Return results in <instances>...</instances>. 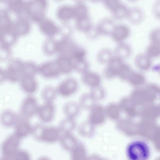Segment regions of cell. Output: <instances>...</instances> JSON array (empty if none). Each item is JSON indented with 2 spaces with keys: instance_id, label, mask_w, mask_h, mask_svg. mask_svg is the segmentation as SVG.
<instances>
[{
  "instance_id": "03108f58",
  "label": "cell",
  "mask_w": 160,
  "mask_h": 160,
  "mask_svg": "<svg viewBox=\"0 0 160 160\" xmlns=\"http://www.w3.org/2000/svg\"><path fill=\"white\" fill-rule=\"evenodd\" d=\"M75 1H76L78 2H79V1H82V0H75Z\"/></svg>"
},
{
  "instance_id": "ac0fdd59",
  "label": "cell",
  "mask_w": 160,
  "mask_h": 160,
  "mask_svg": "<svg viewBox=\"0 0 160 160\" xmlns=\"http://www.w3.org/2000/svg\"><path fill=\"white\" fill-rule=\"evenodd\" d=\"M160 111L159 105L152 103L141 107L139 116L142 120L156 122L160 116Z\"/></svg>"
},
{
  "instance_id": "db71d44e",
  "label": "cell",
  "mask_w": 160,
  "mask_h": 160,
  "mask_svg": "<svg viewBox=\"0 0 160 160\" xmlns=\"http://www.w3.org/2000/svg\"><path fill=\"white\" fill-rule=\"evenodd\" d=\"M12 50L11 48L0 45V62H8L12 58Z\"/></svg>"
},
{
  "instance_id": "c3c4849f",
  "label": "cell",
  "mask_w": 160,
  "mask_h": 160,
  "mask_svg": "<svg viewBox=\"0 0 160 160\" xmlns=\"http://www.w3.org/2000/svg\"><path fill=\"white\" fill-rule=\"evenodd\" d=\"M129 10L126 5L121 3L111 13L115 19L122 20L127 18Z\"/></svg>"
},
{
  "instance_id": "4dcf8cb0",
  "label": "cell",
  "mask_w": 160,
  "mask_h": 160,
  "mask_svg": "<svg viewBox=\"0 0 160 160\" xmlns=\"http://www.w3.org/2000/svg\"><path fill=\"white\" fill-rule=\"evenodd\" d=\"M95 126L88 120L81 122L77 128L78 135L85 138H91L95 133Z\"/></svg>"
},
{
  "instance_id": "ba28073f",
  "label": "cell",
  "mask_w": 160,
  "mask_h": 160,
  "mask_svg": "<svg viewBox=\"0 0 160 160\" xmlns=\"http://www.w3.org/2000/svg\"><path fill=\"white\" fill-rule=\"evenodd\" d=\"M39 106L38 100L33 95H28L20 105V116L27 119H30L36 115Z\"/></svg>"
},
{
  "instance_id": "9f6ffc18",
  "label": "cell",
  "mask_w": 160,
  "mask_h": 160,
  "mask_svg": "<svg viewBox=\"0 0 160 160\" xmlns=\"http://www.w3.org/2000/svg\"><path fill=\"white\" fill-rule=\"evenodd\" d=\"M31 159V156L28 152L25 150L20 149L14 156L13 160H30Z\"/></svg>"
},
{
  "instance_id": "91938a15",
  "label": "cell",
  "mask_w": 160,
  "mask_h": 160,
  "mask_svg": "<svg viewBox=\"0 0 160 160\" xmlns=\"http://www.w3.org/2000/svg\"><path fill=\"white\" fill-rule=\"evenodd\" d=\"M152 12L154 15V16L156 17L157 19H159L160 18V2L159 1L156 2L154 4L152 9Z\"/></svg>"
},
{
  "instance_id": "277c9868",
  "label": "cell",
  "mask_w": 160,
  "mask_h": 160,
  "mask_svg": "<svg viewBox=\"0 0 160 160\" xmlns=\"http://www.w3.org/2000/svg\"><path fill=\"white\" fill-rule=\"evenodd\" d=\"M126 154L129 160H147L150 155V150L145 141L135 140L128 144Z\"/></svg>"
},
{
  "instance_id": "484cf974",
  "label": "cell",
  "mask_w": 160,
  "mask_h": 160,
  "mask_svg": "<svg viewBox=\"0 0 160 160\" xmlns=\"http://www.w3.org/2000/svg\"><path fill=\"white\" fill-rule=\"evenodd\" d=\"M19 116L10 109H6L0 114V124L5 128L14 127L18 120Z\"/></svg>"
},
{
  "instance_id": "f6af8a7d",
  "label": "cell",
  "mask_w": 160,
  "mask_h": 160,
  "mask_svg": "<svg viewBox=\"0 0 160 160\" xmlns=\"http://www.w3.org/2000/svg\"><path fill=\"white\" fill-rule=\"evenodd\" d=\"M23 73L24 76L35 77L38 74V65L31 61H24Z\"/></svg>"
},
{
  "instance_id": "f35d334b",
  "label": "cell",
  "mask_w": 160,
  "mask_h": 160,
  "mask_svg": "<svg viewBox=\"0 0 160 160\" xmlns=\"http://www.w3.org/2000/svg\"><path fill=\"white\" fill-rule=\"evenodd\" d=\"M41 97L44 102H54L58 96L56 88L52 86H45L41 91Z\"/></svg>"
},
{
  "instance_id": "7a4b0ae2",
  "label": "cell",
  "mask_w": 160,
  "mask_h": 160,
  "mask_svg": "<svg viewBox=\"0 0 160 160\" xmlns=\"http://www.w3.org/2000/svg\"><path fill=\"white\" fill-rule=\"evenodd\" d=\"M48 0L26 1L24 15L31 22L38 24L46 18Z\"/></svg>"
},
{
  "instance_id": "60d3db41",
  "label": "cell",
  "mask_w": 160,
  "mask_h": 160,
  "mask_svg": "<svg viewBox=\"0 0 160 160\" xmlns=\"http://www.w3.org/2000/svg\"><path fill=\"white\" fill-rule=\"evenodd\" d=\"M97 102L89 93H84L81 95L78 104L81 109L89 110L96 104Z\"/></svg>"
},
{
  "instance_id": "f907efd6",
  "label": "cell",
  "mask_w": 160,
  "mask_h": 160,
  "mask_svg": "<svg viewBox=\"0 0 160 160\" xmlns=\"http://www.w3.org/2000/svg\"><path fill=\"white\" fill-rule=\"evenodd\" d=\"M75 18L83 17L89 16L88 9L86 4L82 1L78 2L76 5L74 6Z\"/></svg>"
},
{
  "instance_id": "bcb514c9",
  "label": "cell",
  "mask_w": 160,
  "mask_h": 160,
  "mask_svg": "<svg viewBox=\"0 0 160 160\" xmlns=\"http://www.w3.org/2000/svg\"><path fill=\"white\" fill-rule=\"evenodd\" d=\"M73 64V71L82 74L90 70L89 63L86 59L72 60Z\"/></svg>"
},
{
  "instance_id": "cb8c5ba5",
  "label": "cell",
  "mask_w": 160,
  "mask_h": 160,
  "mask_svg": "<svg viewBox=\"0 0 160 160\" xmlns=\"http://www.w3.org/2000/svg\"><path fill=\"white\" fill-rule=\"evenodd\" d=\"M55 62L61 74H69L74 71L73 61L69 56L58 55Z\"/></svg>"
},
{
  "instance_id": "1f68e13d",
  "label": "cell",
  "mask_w": 160,
  "mask_h": 160,
  "mask_svg": "<svg viewBox=\"0 0 160 160\" xmlns=\"http://www.w3.org/2000/svg\"><path fill=\"white\" fill-rule=\"evenodd\" d=\"M42 51L45 55L52 57L58 54V41L56 38H47L43 43Z\"/></svg>"
},
{
  "instance_id": "30bf717a",
  "label": "cell",
  "mask_w": 160,
  "mask_h": 160,
  "mask_svg": "<svg viewBox=\"0 0 160 160\" xmlns=\"http://www.w3.org/2000/svg\"><path fill=\"white\" fill-rule=\"evenodd\" d=\"M116 122V128L121 133L129 137L138 136V123L132 119L120 118Z\"/></svg>"
},
{
  "instance_id": "8992f818",
  "label": "cell",
  "mask_w": 160,
  "mask_h": 160,
  "mask_svg": "<svg viewBox=\"0 0 160 160\" xmlns=\"http://www.w3.org/2000/svg\"><path fill=\"white\" fill-rule=\"evenodd\" d=\"M21 140L14 133L4 139L1 146V152L3 159L13 160L16 153L20 149Z\"/></svg>"
},
{
  "instance_id": "ee69618b",
  "label": "cell",
  "mask_w": 160,
  "mask_h": 160,
  "mask_svg": "<svg viewBox=\"0 0 160 160\" xmlns=\"http://www.w3.org/2000/svg\"><path fill=\"white\" fill-rule=\"evenodd\" d=\"M13 21L9 11L6 8H0V28H10Z\"/></svg>"
},
{
  "instance_id": "11a10c76",
  "label": "cell",
  "mask_w": 160,
  "mask_h": 160,
  "mask_svg": "<svg viewBox=\"0 0 160 160\" xmlns=\"http://www.w3.org/2000/svg\"><path fill=\"white\" fill-rule=\"evenodd\" d=\"M107 10L112 12L121 3V0H102Z\"/></svg>"
},
{
  "instance_id": "d4e9b609",
  "label": "cell",
  "mask_w": 160,
  "mask_h": 160,
  "mask_svg": "<svg viewBox=\"0 0 160 160\" xmlns=\"http://www.w3.org/2000/svg\"><path fill=\"white\" fill-rule=\"evenodd\" d=\"M81 79L84 85L90 88L100 86L102 83L101 76L90 70L81 74Z\"/></svg>"
},
{
  "instance_id": "2e32d148",
  "label": "cell",
  "mask_w": 160,
  "mask_h": 160,
  "mask_svg": "<svg viewBox=\"0 0 160 160\" xmlns=\"http://www.w3.org/2000/svg\"><path fill=\"white\" fill-rule=\"evenodd\" d=\"M13 133L21 139L28 137L32 133L33 126L30 122L29 119L19 116L15 126Z\"/></svg>"
},
{
  "instance_id": "f546056e",
  "label": "cell",
  "mask_w": 160,
  "mask_h": 160,
  "mask_svg": "<svg viewBox=\"0 0 160 160\" xmlns=\"http://www.w3.org/2000/svg\"><path fill=\"white\" fill-rule=\"evenodd\" d=\"M25 4V0H9L6 4V9L11 14L16 15L18 16L24 15Z\"/></svg>"
},
{
  "instance_id": "3957f363",
  "label": "cell",
  "mask_w": 160,
  "mask_h": 160,
  "mask_svg": "<svg viewBox=\"0 0 160 160\" xmlns=\"http://www.w3.org/2000/svg\"><path fill=\"white\" fill-rule=\"evenodd\" d=\"M62 133L58 127L37 124L33 126L32 135L37 141L53 144L58 142Z\"/></svg>"
},
{
  "instance_id": "44dd1931",
  "label": "cell",
  "mask_w": 160,
  "mask_h": 160,
  "mask_svg": "<svg viewBox=\"0 0 160 160\" xmlns=\"http://www.w3.org/2000/svg\"><path fill=\"white\" fill-rule=\"evenodd\" d=\"M123 62V60L113 55L104 70V77L107 79H113L117 77L118 70Z\"/></svg>"
},
{
  "instance_id": "8d00e7d4",
  "label": "cell",
  "mask_w": 160,
  "mask_h": 160,
  "mask_svg": "<svg viewBox=\"0 0 160 160\" xmlns=\"http://www.w3.org/2000/svg\"><path fill=\"white\" fill-rule=\"evenodd\" d=\"M126 81L130 86L134 87V88L143 87L146 84L145 76L140 72L133 71Z\"/></svg>"
},
{
  "instance_id": "9a60e30c",
  "label": "cell",
  "mask_w": 160,
  "mask_h": 160,
  "mask_svg": "<svg viewBox=\"0 0 160 160\" xmlns=\"http://www.w3.org/2000/svg\"><path fill=\"white\" fill-rule=\"evenodd\" d=\"M159 129L156 122L142 120L138 123V136L150 141L154 134Z\"/></svg>"
},
{
  "instance_id": "603a6c76",
  "label": "cell",
  "mask_w": 160,
  "mask_h": 160,
  "mask_svg": "<svg viewBox=\"0 0 160 160\" xmlns=\"http://www.w3.org/2000/svg\"><path fill=\"white\" fill-rule=\"evenodd\" d=\"M18 38L10 28H0V45L12 48Z\"/></svg>"
},
{
  "instance_id": "94428289",
  "label": "cell",
  "mask_w": 160,
  "mask_h": 160,
  "mask_svg": "<svg viewBox=\"0 0 160 160\" xmlns=\"http://www.w3.org/2000/svg\"><path fill=\"white\" fill-rule=\"evenodd\" d=\"M5 80H6V78H5L4 70L2 69L1 67H0V84L3 83Z\"/></svg>"
},
{
  "instance_id": "6da1fadb",
  "label": "cell",
  "mask_w": 160,
  "mask_h": 160,
  "mask_svg": "<svg viewBox=\"0 0 160 160\" xmlns=\"http://www.w3.org/2000/svg\"><path fill=\"white\" fill-rule=\"evenodd\" d=\"M160 94V88L153 83L145 84L143 87L135 88L129 97L138 106L141 107L148 104L155 103Z\"/></svg>"
},
{
  "instance_id": "680465c9",
  "label": "cell",
  "mask_w": 160,
  "mask_h": 160,
  "mask_svg": "<svg viewBox=\"0 0 160 160\" xmlns=\"http://www.w3.org/2000/svg\"><path fill=\"white\" fill-rule=\"evenodd\" d=\"M160 129H159L155 132L150 140L153 144L155 149L157 150V151L160 150Z\"/></svg>"
},
{
  "instance_id": "836d02e7",
  "label": "cell",
  "mask_w": 160,
  "mask_h": 160,
  "mask_svg": "<svg viewBox=\"0 0 160 160\" xmlns=\"http://www.w3.org/2000/svg\"><path fill=\"white\" fill-rule=\"evenodd\" d=\"M75 20L76 28L81 33L88 34L93 28L89 16L79 18Z\"/></svg>"
},
{
  "instance_id": "e575fe53",
  "label": "cell",
  "mask_w": 160,
  "mask_h": 160,
  "mask_svg": "<svg viewBox=\"0 0 160 160\" xmlns=\"http://www.w3.org/2000/svg\"><path fill=\"white\" fill-rule=\"evenodd\" d=\"M81 109L78 103L75 102H68L63 105L62 111L66 118L75 119L79 115Z\"/></svg>"
},
{
  "instance_id": "74e56055",
  "label": "cell",
  "mask_w": 160,
  "mask_h": 160,
  "mask_svg": "<svg viewBox=\"0 0 160 160\" xmlns=\"http://www.w3.org/2000/svg\"><path fill=\"white\" fill-rule=\"evenodd\" d=\"M127 19L133 25H138L142 23L144 19L143 11L138 7L129 9Z\"/></svg>"
},
{
  "instance_id": "b9f144b4",
  "label": "cell",
  "mask_w": 160,
  "mask_h": 160,
  "mask_svg": "<svg viewBox=\"0 0 160 160\" xmlns=\"http://www.w3.org/2000/svg\"><path fill=\"white\" fill-rule=\"evenodd\" d=\"M113 56L112 50L108 48H103L96 55V60L101 65H106Z\"/></svg>"
},
{
  "instance_id": "6125c7cd",
  "label": "cell",
  "mask_w": 160,
  "mask_h": 160,
  "mask_svg": "<svg viewBox=\"0 0 160 160\" xmlns=\"http://www.w3.org/2000/svg\"><path fill=\"white\" fill-rule=\"evenodd\" d=\"M9 0H0V3L1 4H7V2H9Z\"/></svg>"
},
{
  "instance_id": "7bdbcfd3",
  "label": "cell",
  "mask_w": 160,
  "mask_h": 160,
  "mask_svg": "<svg viewBox=\"0 0 160 160\" xmlns=\"http://www.w3.org/2000/svg\"><path fill=\"white\" fill-rule=\"evenodd\" d=\"M75 119L66 118L60 122L59 128L62 133L72 132L77 127Z\"/></svg>"
},
{
  "instance_id": "6f0895ef",
  "label": "cell",
  "mask_w": 160,
  "mask_h": 160,
  "mask_svg": "<svg viewBox=\"0 0 160 160\" xmlns=\"http://www.w3.org/2000/svg\"><path fill=\"white\" fill-rule=\"evenodd\" d=\"M149 41L150 43L160 44V30L159 28L152 30L149 34Z\"/></svg>"
},
{
  "instance_id": "4316f807",
  "label": "cell",
  "mask_w": 160,
  "mask_h": 160,
  "mask_svg": "<svg viewBox=\"0 0 160 160\" xmlns=\"http://www.w3.org/2000/svg\"><path fill=\"white\" fill-rule=\"evenodd\" d=\"M58 142H59L62 148L69 152L78 143L77 138L72 132L62 133Z\"/></svg>"
},
{
  "instance_id": "f5cc1de1",
  "label": "cell",
  "mask_w": 160,
  "mask_h": 160,
  "mask_svg": "<svg viewBox=\"0 0 160 160\" xmlns=\"http://www.w3.org/2000/svg\"><path fill=\"white\" fill-rule=\"evenodd\" d=\"M87 54V51L84 48L77 46L74 49L70 57L72 60L83 59L86 58Z\"/></svg>"
},
{
  "instance_id": "52a82bcc",
  "label": "cell",
  "mask_w": 160,
  "mask_h": 160,
  "mask_svg": "<svg viewBox=\"0 0 160 160\" xmlns=\"http://www.w3.org/2000/svg\"><path fill=\"white\" fill-rule=\"evenodd\" d=\"M79 84L75 78H67L63 79L56 88L58 95L67 98L74 95L78 89Z\"/></svg>"
},
{
  "instance_id": "816d5d0a",
  "label": "cell",
  "mask_w": 160,
  "mask_h": 160,
  "mask_svg": "<svg viewBox=\"0 0 160 160\" xmlns=\"http://www.w3.org/2000/svg\"><path fill=\"white\" fill-rule=\"evenodd\" d=\"M145 53L152 59L159 58L160 55V44L150 43L147 47Z\"/></svg>"
},
{
  "instance_id": "d590c367",
  "label": "cell",
  "mask_w": 160,
  "mask_h": 160,
  "mask_svg": "<svg viewBox=\"0 0 160 160\" xmlns=\"http://www.w3.org/2000/svg\"><path fill=\"white\" fill-rule=\"evenodd\" d=\"M132 52V48L130 45L123 42L118 44L113 52V55L124 60L129 58Z\"/></svg>"
},
{
  "instance_id": "f1b7e54d",
  "label": "cell",
  "mask_w": 160,
  "mask_h": 160,
  "mask_svg": "<svg viewBox=\"0 0 160 160\" xmlns=\"http://www.w3.org/2000/svg\"><path fill=\"white\" fill-rule=\"evenodd\" d=\"M152 60L146 53L138 54L134 60L135 67L140 72H146L150 69L152 66Z\"/></svg>"
},
{
  "instance_id": "9c48e42d",
  "label": "cell",
  "mask_w": 160,
  "mask_h": 160,
  "mask_svg": "<svg viewBox=\"0 0 160 160\" xmlns=\"http://www.w3.org/2000/svg\"><path fill=\"white\" fill-rule=\"evenodd\" d=\"M32 22L25 15L18 16L17 18L13 21L11 29L18 38L27 36L30 32Z\"/></svg>"
},
{
  "instance_id": "7dc6e473",
  "label": "cell",
  "mask_w": 160,
  "mask_h": 160,
  "mask_svg": "<svg viewBox=\"0 0 160 160\" xmlns=\"http://www.w3.org/2000/svg\"><path fill=\"white\" fill-rule=\"evenodd\" d=\"M132 72L131 66L123 62L118 70L117 77L121 80L126 81Z\"/></svg>"
},
{
  "instance_id": "83f0119b",
  "label": "cell",
  "mask_w": 160,
  "mask_h": 160,
  "mask_svg": "<svg viewBox=\"0 0 160 160\" xmlns=\"http://www.w3.org/2000/svg\"><path fill=\"white\" fill-rule=\"evenodd\" d=\"M115 25L112 19L106 18L99 22L95 29L98 35L110 36Z\"/></svg>"
},
{
  "instance_id": "4fadbf2b",
  "label": "cell",
  "mask_w": 160,
  "mask_h": 160,
  "mask_svg": "<svg viewBox=\"0 0 160 160\" xmlns=\"http://www.w3.org/2000/svg\"><path fill=\"white\" fill-rule=\"evenodd\" d=\"M56 106L54 102H44L39 106L37 114L39 120L44 123L52 122L56 115Z\"/></svg>"
},
{
  "instance_id": "e0dca14e",
  "label": "cell",
  "mask_w": 160,
  "mask_h": 160,
  "mask_svg": "<svg viewBox=\"0 0 160 160\" xmlns=\"http://www.w3.org/2000/svg\"><path fill=\"white\" fill-rule=\"evenodd\" d=\"M89 111L88 120L94 126L96 127L104 123L107 118L104 107L96 104Z\"/></svg>"
},
{
  "instance_id": "e7e4bbea",
  "label": "cell",
  "mask_w": 160,
  "mask_h": 160,
  "mask_svg": "<svg viewBox=\"0 0 160 160\" xmlns=\"http://www.w3.org/2000/svg\"><path fill=\"white\" fill-rule=\"evenodd\" d=\"M128 1L130 2H135L136 1H137V0H128Z\"/></svg>"
},
{
  "instance_id": "d6986e66",
  "label": "cell",
  "mask_w": 160,
  "mask_h": 160,
  "mask_svg": "<svg viewBox=\"0 0 160 160\" xmlns=\"http://www.w3.org/2000/svg\"><path fill=\"white\" fill-rule=\"evenodd\" d=\"M57 19L63 23H67L75 19L74 8L73 6L63 4L58 7L56 12Z\"/></svg>"
},
{
  "instance_id": "5bb4252c",
  "label": "cell",
  "mask_w": 160,
  "mask_h": 160,
  "mask_svg": "<svg viewBox=\"0 0 160 160\" xmlns=\"http://www.w3.org/2000/svg\"><path fill=\"white\" fill-rule=\"evenodd\" d=\"M41 33L47 38H56L59 34L60 28L49 18H44L38 24Z\"/></svg>"
},
{
  "instance_id": "be15d7a7",
  "label": "cell",
  "mask_w": 160,
  "mask_h": 160,
  "mask_svg": "<svg viewBox=\"0 0 160 160\" xmlns=\"http://www.w3.org/2000/svg\"><path fill=\"white\" fill-rule=\"evenodd\" d=\"M54 1L57 2H61L63 1V0H54Z\"/></svg>"
},
{
  "instance_id": "681fc988",
  "label": "cell",
  "mask_w": 160,
  "mask_h": 160,
  "mask_svg": "<svg viewBox=\"0 0 160 160\" xmlns=\"http://www.w3.org/2000/svg\"><path fill=\"white\" fill-rule=\"evenodd\" d=\"M90 89L89 93L96 102L102 101L105 98L106 91L101 85Z\"/></svg>"
},
{
  "instance_id": "8fae6325",
  "label": "cell",
  "mask_w": 160,
  "mask_h": 160,
  "mask_svg": "<svg viewBox=\"0 0 160 160\" xmlns=\"http://www.w3.org/2000/svg\"><path fill=\"white\" fill-rule=\"evenodd\" d=\"M38 74L47 79H55L61 75L55 60L48 61L38 65Z\"/></svg>"
},
{
  "instance_id": "ffe728a7",
  "label": "cell",
  "mask_w": 160,
  "mask_h": 160,
  "mask_svg": "<svg viewBox=\"0 0 160 160\" xmlns=\"http://www.w3.org/2000/svg\"><path fill=\"white\" fill-rule=\"evenodd\" d=\"M19 83L21 90L28 95H33L39 88V84L35 77L24 76Z\"/></svg>"
},
{
  "instance_id": "7402d4cb",
  "label": "cell",
  "mask_w": 160,
  "mask_h": 160,
  "mask_svg": "<svg viewBox=\"0 0 160 160\" xmlns=\"http://www.w3.org/2000/svg\"><path fill=\"white\" fill-rule=\"evenodd\" d=\"M130 34V28L128 26L125 24H119L115 25L110 36L114 42L119 43L125 42Z\"/></svg>"
},
{
  "instance_id": "5b68a950",
  "label": "cell",
  "mask_w": 160,
  "mask_h": 160,
  "mask_svg": "<svg viewBox=\"0 0 160 160\" xmlns=\"http://www.w3.org/2000/svg\"><path fill=\"white\" fill-rule=\"evenodd\" d=\"M24 61L18 58H11L4 69L6 80L12 83H19L24 76Z\"/></svg>"
},
{
  "instance_id": "7c38bea8",
  "label": "cell",
  "mask_w": 160,
  "mask_h": 160,
  "mask_svg": "<svg viewBox=\"0 0 160 160\" xmlns=\"http://www.w3.org/2000/svg\"><path fill=\"white\" fill-rule=\"evenodd\" d=\"M118 104L122 112L124 113L127 118L133 119L139 117L141 107L136 105L129 96L122 97Z\"/></svg>"
},
{
  "instance_id": "ab89813d",
  "label": "cell",
  "mask_w": 160,
  "mask_h": 160,
  "mask_svg": "<svg viewBox=\"0 0 160 160\" xmlns=\"http://www.w3.org/2000/svg\"><path fill=\"white\" fill-rule=\"evenodd\" d=\"M69 152L72 160H83L86 159L87 157L86 147L83 144L79 142Z\"/></svg>"
},
{
  "instance_id": "d6a6232c",
  "label": "cell",
  "mask_w": 160,
  "mask_h": 160,
  "mask_svg": "<svg viewBox=\"0 0 160 160\" xmlns=\"http://www.w3.org/2000/svg\"><path fill=\"white\" fill-rule=\"evenodd\" d=\"M104 108L107 118L116 122L120 119L122 111L118 103H109Z\"/></svg>"
}]
</instances>
